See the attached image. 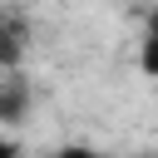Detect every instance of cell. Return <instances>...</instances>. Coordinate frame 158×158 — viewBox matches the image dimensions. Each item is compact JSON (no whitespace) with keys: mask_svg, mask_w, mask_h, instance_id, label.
<instances>
[{"mask_svg":"<svg viewBox=\"0 0 158 158\" xmlns=\"http://www.w3.org/2000/svg\"><path fill=\"white\" fill-rule=\"evenodd\" d=\"M30 40H35V25L25 10L5 5L0 10V74H20L25 54H30Z\"/></svg>","mask_w":158,"mask_h":158,"instance_id":"1","label":"cell"},{"mask_svg":"<svg viewBox=\"0 0 158 158\" xmlns=\"http://www.w3.org/2000/svg\"><path fill=\"white\" fill-rule=\"evenodd\" d=\"M35 104V89L25 74H0V123H25Z\"/></svg>","mask_w":158,"mask_h":158,"instance_id":"2","label":"cell"},{"mask_svg":"<svg viewBox=\"0 0 158 158\" xmlns=\"http://www.w3.org/2000/svg\"><path fill=\"white\" fill-rule=\"evenodd\" d=\"M44 158H109L104 148H89V143H64V148H54V153H44Z\"/></svg>","mask_w":158,"mask_h":158,"instance_id":"3","label":"cell"},{"mask_svg":"<svg viewBox=\"0 0 158 158\" xmlns=\"http://www.w3.org/2000/svg\"><path fill=\"white\" fill-rule=\"evenodd\" d=\"M0 158H20V143L15 138H0Z\"/></svg>","mask_w":158,"mask_h":158,"instance_id":"4","label":"cell"},{"mask_svg":"<svg viewBox=\"0 0 158 158\" xmlns=\"http://www.w3.org/2000/svg\"><path fill=\"white\" fill-rule=\"evenodd\" d=\"M148 158H153V153H148Z\"/></svg>","mask_w":158,"mask_h":158,"instance_id":"5","label":"cell"}]
</instances>
